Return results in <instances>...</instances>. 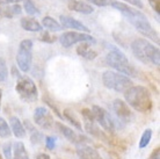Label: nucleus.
I'll list each match as a JSON object with an SVG mask.
<instances>
[{
  "mask_svg": "<svg viewBox=\"0 0 160 159\" xmlns=\"http://www.w3.org/2000/svg\"><path fill=\"white\" fill-rule=\"evenodd\" d=\"M110 5L118 12L122 13L124 18L136 28L142 35H144L148 38H151L152 41L159 44V34L153 29L145 14H143L136 8L131 7L124 3H120V1H112Z\"/></svg>",
  "mask_w": 160,
  "mask_h": 159,
  "instance_id": "nucleus-1",
  "label": "nucleus"
},
{
  "mask_svg": "<svg viewBox=\"0 0 160 159\" xmlns=\"http://www.w3.org/2000/svg\"><path fill=\"white\" fill-rule=\"evenodd\" d=\"M125 102L131 106L135 110L146 114L152 110L153 102L151 98V93L144 86H131L124 92Z\"/></svg>",
  "mask_w": 160,
  "mask_h": 159,
  "instance_id": "nucleus-2",
  "label": "nucleus"
},
{
  "mask_svg": "<svg viewBox=\"0 0 160 159\" xmlns=\"http://www.w3.org/2000/svg\"><path fill=\"white\" fill-rule=\"evenodd\" d=\"M131 51L137 59L144 64H153L159 66L160 64V51L159 49L154 47L151 42L146 38H136L132 41Z\"/></svg>",
  "mask_w": 160,
  "mask_h": 159,
  "instance_id": "nucleus-3",
  "label": "nucleus"
},
{
  "mask_svg": "<svg viewBox=\"0 0 160 159\" xmlns=\"http://www.w3.org/2000/svg\"><path fill=\"white\" fill-rule=\"evenodd\" d=\"M106 63L112 68L116 72H120L124 76L128 77H137V71L131 64L129 63V59L123 52L118 49H112L106 56Z\"/></svg>",
  "mask_w": 160,
  "mask_h": 159,
  "instance_id": "nucleus-4",
  "label": "nucleus"
},
{
  "mask_svg": "<svg viewBox=\"0 0 160 159\" xmlns=\"http://www.w3.org/2000/svg\"><path fill=\"white\" fill-rule=\"evenodd\" d=\"M102 83L104 87L118 93H124L132 86V80L128 76H124L116 71H106L102 74Z\"/></svg>",
  "mask_w": 160,
  "mask_h": 159,
  "instance_id": "nucleus-5",
  "label": "nucleus"
},
{
  "mask_svg": "<svg viewBox=\"0 0 160 159\" xmlns=\"http://www.w3.org/2000/svg\"><path fill=\"white\" fill-rule=\"evenodd\" d=\"M32 41L23 40L21 41L18 54H16V63L21 71L27 73L32 68Z\"/></svg>",
  "mask_w": 160,
  "mask_h": 159,
  "instance_id": "nucleus-6",
  "label": "nucleus"
},
{
  "mask_svg": "<svg viewBox=\"0 0 160 159\" xmlns=\"http://www.w3.org/2000/svg\"><path fill=\"white\" fill-rule=\"evenodd\" d=\"M16 93L26 102H34L37 99V87L29 77H19L15 86Z\"/></svg>",
  "mask_w": 160,
  "mask_h": 159,
  "instance_id": "nucleus-7",
  "label": "nucleus"
},
{
  "mask_svg": "<svg viewBox=\"0 0 160 159\" xmlns=\"http://www.w3.org/2000/svg\"><path fill=\"white\" fill-rule=\"evenodd\" d=\"M92 113L94 115L96 123L99 124L100 127H102L104 131L112 134L116 130V121L112 119V115L109 114L108 111L103 109V108L99 107V106H93L92 107Z\"/></svg>",
  "mask_w": 160,
  "mask_h": 159,
  "instance_id": "nucleus-8",
  "label": "nucleus"
},
{
  "mask_svg": "<svg viewBox=\"0 0 160 159\" xmlns=\"http://www.w3.org/2000/svg\"><path fill=\"white\" fill-rule=\"evenodd\" d=\"M59 42L64 48H70L73 44L81 43V42H94L92 35L88 33H79L76 30L66 32L59 36Z\"/></svg>",
  "mask_w": 160,
  "mask_h": 159,
  "instance_id": "nucleus-9",
  "label": "nucleus"
},
{
  "mask_svg": "<svg viewBox=\"0 0 160 159\" xmlns=\"http://www.w3.org/2000/svg\"><path fill=\"white\" fill-rule=\"evenodd\" d=\"M53 127H56V129L58 130V132L64 136L68 142L76 144V145H80V144H87L88 141H89L86 136L80 135V134H77L73 129L68 128V126L60 123V122H55V126H53Z\"/></svg>",
  "mask_w": 160,
  "mask_h": 159,
  "instance_id": "nucleus-10",
  "label": "nucleus"
},
{
  "mask_svg": "<svg viewBox=\"0 0 160 159\" xmlns=\"http://www.w3.org/2000/svg\"><path fill=\"white\" fill-rule=\"evenodd\" d=\"M34 122L44 130H51L55 126V121L51 113L44 107H38L34 111Z\"/></svg>",
  "mask_w": 160,
  "mask_h": 159,
  "instance_id": "nucleus-11",
  "label": "nucleus"
},
{
  "mask_svg": "<svg viewBox=\"0 0 160 159\" xmlns=\"http://www.w3.org/2000/svg\"><path fill=\"white\" fill-rule=\"evenodd\" d=\"M112 110L115 111L117 119L121 120L122 122H128L132 117V111L129 108V105L121 99L114 100L112 102Z\"/></svg>",
  "mask_w": 160,
  "mask_h": 159,
  "instance_id": "nucleus-12",
  "label": "nucleus"
},
{
  "mask_svg": "<svg viewBox=\"0 0 160 159\" xmlns=\"http://www.w3.org/2000/svg\"><path fill=\"white\" fill-rule=\"evenodd\" d=\"M60 26L62 28H68V29H73V30H78L81 33H89V28H87L82 22L73 19L71 16L60 15Z\"/></svg>",
  "mask_w": 160,
  "mask_h": 159,
  "instance_id": "nucleus-13",
  "label": "nucleus"
},
{
  "mask_svg": "<svg viewBox=\"0 0 160 159\" xmlns=\"http://www.w3.org/2000/svg\"><path fill=\"white\" fill-rule=\"evenodd\" d=\"M21 13H22V7L19 6L18 4H14L11 6L6 1H0V16L12 19L13 16L19 15Z\"/></svg>",
  "mask_w": 160,
  "mask_h": 159,
  "instance_id": "nucleus-14",
  "label": "nucleus"
},
{
  "mask_svg": "<svg viewBox=\"0 0 160 159\" xmlns=\"http://www.w3.org/2000/svg\"><path fill=\"white\" fill-rule=\"evenodd\" d=\"M77 155L79 159H101L99 152L87 144L77 145Z\"/></svg>",
  "mask_w": 160,
  "mask_h": 159,
  "instance_id": "nucleus-15",
  "label": "nucleus"
},
{
  "mask_svg": "<svg viewBox=\"0 0 160 159\" xmlns=\"http://www.w3.org/2000/svg\"><path fill=\"white\" fill-rule=\"evenodd\" d=\"M68 9L74 12L81 13V14H92L94 12V8L87 3L80 1V0H70L68 4Z\"/></svg>",
  "mask_w": 160,
  "mask_h": 159,
  "instance_id": "nucleus-16",
  "label": "nucleus"
},
{
  "mask_svg": "<svg viewBox=\"0 0 160 159\" xmlns=\"http://www.w3.org/2000/svg\"><path fill=\"white\" fill-rule=\"evenodd\" d=\"M77 54L80 57H82V58H85V59L87 60L95 59L96 56H98V52L94 49H92V47L87 42H81V44L77 48Z\"/></svg>",
  "mask_w": 160,
  "mask_h": 159,
  "instance_id": "nucleus-17",
  "label": "nucleus"
},
{
  "mask_svg": "<svg viewBox=\"0 0 160 159\" xmlns=\"http://www.w3.org/2000/svg\"><path fill=\"white\" fill-rule=\"evenodd\" d=\"M9 124H11V130L16 138L26 137V129L23 127V123L21 122V120L18 116H12L9 119Z\"/></svg>",
  "mask_w": 160,
  "mask_h": 159,
  "instance_id": "nucleus-18",
  "label": "nucleus"
},
{
  "mask_svg": "<svg viewBox=\"0 0 160 159\" xmlns=\"http://www.w3.org/2000/svg\"><path fill=\"white\" fill-rule=\"evenodd\" d=\"M21 27L27 32H41L42 30V24L32 18H22Z\"/></svg>",
  "mask_w": 160,
  "mask_h": 159,
  "instance_id": "nucleus-19",
  "label": "nucleus"
},
{
  "mask_svg": "<svg viewBox=\"0 0 160 159\" xmlns=\"http://www.w3.org/2000/svg\"><path fill=\"white\" fill-rule=\"evenodd\" d=\"M85 130L94 137H99V138L104 137V134L100 130L95 120H85Z\"/></svg>",
  "mask_w": 160,
  "mask_h": 159,
  "instance_id": "nucleus-20",
  "label": "nucleus"
},
{
  "mask_svg": "<svg viewBox=\"0 0 160 159\" xmlns=\"http://www.w3.org/2000/svg\"><path fill=\"white\" fill-rule=\"evenodd\" d=\"M13 159H29L28 152L26 150V146L22 142L14 143L13 147Z\"/></svg>",
  "mask_w": 160,
  "mask_h": 159,
  "instance_id": "nucleus-21",
  "label": "nucleus"
},
{
  "mask_svg": "<svg viewBox=\"0 0 160 159\" xmlns=\"http://www.w3.org/2000/svg\"><path fill=\"white\" fill-rule=\"evenodd\" d=\"M42 26L45 27L47 29H49V30H51V32H59V30L63 29L59 22L56 21L51 16H45V18H43L42 19Z\"/></svg>",
  "mask_w": 160,
  "mask_h": 159,
  "instance_id": "nucleus-22",
  "label": "nucleus"
},
{
  "mask_svg": "<svg viewBox=\"0 0 160 159\" xmlns=\"http://www.w3.org/2000/svg\"><path fill=\"white\" fill-rule=\"evenodd\" d=\"M64 117L68 121H70V123L73 124V127H76L78 130L80 131H82V127H81V123H80V121L78 120L76 115H74V113L71 111L70 109H65L64 110Z\"/></svg>",
  "mask_w": 160,
  "mask_h": 159,
  "instance_id": "nucleus-23",
  "label": "nucleus"
},
{
  "mask_svg": "<svg viewBox=\"0 0 160 159\" xmlns=\"http://www.w3.org/2000/svg\"><path fill=\"white\" fill-rule=\"evenodd\" d=\"M12 135V130L11 127L8 126V123L6 122V120L4 117H0V137L1 138H8Z\"/></svg>",
  "mask_w": 160,
  "mask_h": 159,
  "instance_id": "nucleus-24",
  "label": "nucleus"
},
{
  "mask_svg": "<svg viewBox=\"0 0 160 159\" xmlns=\"http://www.w3.org/2000/svg\"><path fill=\"white\" fill-rule=\"evenodd\" d=\"M151 138H152V130H151V129H146V130L143 132L142 137H140L139 143H138V147H139V149H145V147L150 144Z\"/></svg>",
  "mask_w": 160,
  "mask_h": 159,
  "instance_id": "nucleus-25",
  "label": "nucleus"
},
{
  "mask_svg": "<svg viewBox=\"0 0 160 159\" xmlns=\"http://www.w3.org/2000/svg\"><path fill=\"white\" fill-rule=\"evenodd\" d=\"M23 9L28 15H35V14L40 13L32 0H23Z\"/></svg>",
  "mask_w": 160,
  "mask_h": 159,
  "instance_id": "nucleus-26",
  "label": "nucleus"
},
{
  "mask_svg": "<svg viewBox=\"0 0 160 159\" xmlns=\"http://www.w3.org/2000/svg\"><path fill=\"white\" fill-rule=\"evenodd\" d=\"M8 77V69L6 60L0 57V81H5Z\"/></svg>",
  "mask_w": 160,
  "mask_h": 159,
  "instance_id": "nucleus-27",
  "label": "nucleus"
},
{
  "mask_svg": "<svg viewBox=\"0 0 160 159\" xmlns=\"http://www.w3.org/2000/svg\"><path fill=\"white\" fill-rule=\"evenodd\" d=\"M12 142H6L2 145V152H4L5 159H13V147Z\"/></svg>",
  "mask_w": 160,
  "mask_h": 159,
  "instance_id": "nucleus-28",
  "label": "nucleus"
},
{
  "mask_svg": "<svg viewBox=\"0 0 160 159\" xmlns=\"http://www.w3.org/2000/svg\"><path fill=\"white\" fill-rule=\"evenodd\" d=\"M44 135L42 132L37 131V130H34L32 131V136H30V141H32V144H41L43 142Z\"/></svg>",
  "mask_w": 160,
  "mask_h": 159,
  "instance_id": "nucleus-29",
  "label": "nucleus"
},
{
  "mask_svg": "<svg viewBox=\"0 0 160 159\" xmlns=\"http://www.w3.org/2000/svg\"><path fill=\"white\" fill-rule=\"evenodd\" d=\"M57 37L55 35H51L49 32H44L41 36V41H43L45 43H53V42H56Z\"/></svg>",
  "mask_w": 160,
  "mask_h": 159,
  "instance_id": "nucleus-30",
  "label": "nucleus"
},
{
  "mask_svg": "<svg viewBox=\"0 0 160 159\" xmlns=\"http://www.w3.org/2000/svg\"><path fill=\"white\" fill-rule=\"evenodd\" d=\"M87 1L91 4L99 6V7H106V6H109L112 3V0H87Z\"/></svg>",
  "mask_w": 160,
  "mask_h": 159,
  "instance_id": "nucleus-31",
  "label": "nucleus"
},
{
  "mask_svg": "<svg viewBox=\"0 0 160 159\" xmlns=\"http://www.w3.org/2000/svg\"><path fill=\"white\" fill-rule=\"evenodd\" d=\"M44 139H45V146L48 147L49 150H53L55 145H56V138L52 136H47Z\"/></svg>",
  "mask_w": 160,
  "mask_h": 159,
  "instance_id": "nucleus-32",
  "label": "nucleus"
},
{
  "mask_svg": "<svg viewBox=\"0 0 160 159\" xmlns=\"http://www.w3.org/2000/svg\"><path fill=\"white\" fill-rule=\"evenodd\" d=\"M148 4L151 5V7L153 8V11L157 12V14H159L160 12V0H148Z\"/></svg>",
  "mask_w": 160,
  "mask_h": 159,
  "instance_id": "nucleus-33",
  "label": "nucleus"
},
{
  "mask_svg": "<svg viewBox=\"0 0 160 159\" xmlns=\"http://www.w3.org/2000/svg\"><path fill=\"white\" fill-rule=\"evenodd\" d=\"M124 1H128L129 4L133 5V6H136V7L143 8V3H142V0H124Z\"/></svg>",
  "mask_w": 160,
  "mask_h": 159,
  "instance_id": "nucleus-34",
  "label": "nucleus"
},
{
  "mask_svg": "<svg viewBox=\"0 0 160 159\" xmlns=\"http://www.w3.org/2000/svg\"><path fill=\"white\" fill-rule=\"evenodd\" d=\"M35 159H50V156L47 155V153H40Z\"/></svg>",
  "mask_w": 160,
  "mask_h": 159,
  "instance_id": "nucleus-35",
  "label": "nucleus"
},
{
  "mask_svg": "<svg viewBox=\"0 0 160 159\" xmlns=\"http://www.w3.org/2000/svg\"><path fill=\"white\" fill-rule=\"evenodd\" d=\"M5 1L8 3V4H18V3H20L22 0H5Z\"/></svg>",
  "mask_w": 160,
  "mask_h": 159,
  "instance_id": "nucleus-36",
  "label": "nucleus"
},
{
  "mask_svg": "<svg viewBox=\"0 0 160 159\" xmlns=\"http://www.w3.org/2000/svg\"><path fill=\"white\" fill-rule=\"evenodd\" d=\"M1 98H2V91L0 88V109H1Z\"/></svg>",
  "mask_w": 160,
  "mask_h": 159,
  "instance_id": "nucleus-37",
  "label": "nucleus"
},
{
  "mask_svg": "<svg viewBox=\"0 0 160 159\" xmlns=\"http://www.w3.org/2000/svg\"><path fill=\"white\" fill-rule=\"evenodd\" d=\"M153 159H159V156L157 155V157H154V158H153Z\"/></svg>",
  "mask_w": 160,
  "mask_h": 159,
  "instance_id": "nucleus-38",
  "label": "nucleus"
},
{
  "mask_svg": "<svg viewBox=\"0 0 160 159\" xmlns=\"http://www.w3.org/2000/svg\"><path fill=\"white\" fill-rule=\"evenodd\" d=\"M0 159H2V157H1V156H0Z\"/></svg>",
  "mask_w": 160,
  "mask_h": 159,
  "instance_id": "nucleus-39",
  "label": "nucleus"
}]
</instances>
